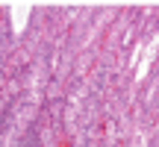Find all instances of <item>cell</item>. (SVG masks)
I'll list each match as a JSON object with an SVG mask.
<instances>
[{"label":"cell","instance_id":"6da1fadb","mask_svg":"<svg viewBox=\"0 0 159 147\" xmlns=\"http://www.w3.org/2000/svg\"><path fill=\"white\" fill-rule=\"evenodd\" d=\"M153 53H156V41L148 47V53H144V59H142V65H139V77H144L148 74V65H150V59H153Z\"/></svg>","mask_w":159,"mask_h":147}]
</instances>
